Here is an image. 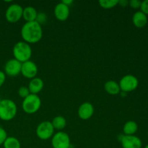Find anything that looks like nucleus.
<instances>
[{
  "mask_svg": "<svg viewBox=\"0 0 148 148\" xmlns=\"http://www.w3.org/2000/svg\"><path fill=\"white\" fill-rule=\"evenodd\" d=\"M119 85L121 92L127 93L137 89L139 85V80L134 75H127L120 79Z\"/></svg>",
  "mask_w": 148,
  "mask_h": 148,
  "instance_id": "423d86ee",
  "label": "nucleus"
},
{
  "mask_svg": "<svg viewBox=\"0 0 148 148\" xmlns=\"http://www.w3.org/2000/svg\"><path fill=\"white\" fill-rule=\"evenodd\" d=\"M47 20H48L47 15H46L45 13L39 12L38 13V15H37V17H36V21L42 26V25L45 24V23L47 22Z\"/></svg>",
  "mask_w": 148,
  "mask_h": 148,
  "instance_id": "5701e85b",
  "label": "nucleus"
},
{
  "mask_svg": "<svg viewBox=\"0 0 148 148\" xmlns=\"http://www.w3.org/2000/svg\"><path fill=\"white\" fill-rule=\"evenodd\" d=\"M41 106V100L38 95L30 94L23 99L22 107L26 114H33L38 112Z\"/></svg>",
  "mask_w": 148,
  "mask_h": 148,
  "instance_id": "20e7f679",
  "label": "nucleus"
},
{
  "mask_svg": "<svg viewBox=\"0 0 148 148\" xmlns=\"http://www.w3.org/2000/svg\"><path fill=\"white\" fill-rule=\"evenodd\" d=\"M123 148H141L142 141L136 135H123L120 139Z\"/></svg>",
  "mask_w": 148,
  "mask_h": 148,
  "instance_id": "9b49d317",
  "label": "nucleus"
},
{
  "mask_svg": "<svg viewBox=\"0 0 148 148\" xmlns=\"http://www.w3.org/2000/svg\"><path fill=\"white\" fill-rule=\"evenodd\" d=\"M104 89L106 92L111 95H118L121 92L119 85L114 80H108L104 85Z\"/></svg>",
  "mask_w": 148,
  "mask_h": 148,
  "instance_id": "dca6fc26",
  "label": "nucleus"
},
{
  "mask_svg": "<svg viewBox=\"0 0 148 148\" xmlns=\"http://www.w3.org/2000/svg\"><path fill=\"white\" fill-rule=\"evenodd\" d=\"M38 72V69L37 65L31 60L22 63L21 74L25 78L32 79L36 77Z\"/></svg>",
  "mask_w": 148,
  "mask_h": 148,
  "instance_id": "1a4fd4ad",
  "label": "nucleus"
},
{
  "mask_svg": "<svg viewBox=\"0 0 148 148\" xmlns=\"http://www.w3.org/2000/svg\"><path fill=\"white\" fill-rule=\"evenodd\" d=\"M21 36L28 44L38 43L43 37L42 26L36 21L25 23L21 28Z\"/></svg>",
  "mask_w": 148,
  "mask_h": 148,
  "instance_id": "f257e3e1",
  "label": "nucleus"
},
{
  "mask_svg": "<svg viewBox=\"0 0 148 148\" xmlns=\"http://www.w3.org/2000/svg\"><path fill=\"white\" fill-rule=\"evenodd\" d=\"M4 148H20V141L17 138L14 137H7L6 140L3 144Z\"/></svg>",
  "mask_w": 148,
  "mask_h": 148,
  "instance_id": "aec40b11",
  "label": "nucleus"
},
{
  "mask_svg": "<svg viewBox=\"0 0 148 148\" xmlns=\"http://www.w3.org/2000/svg\"><path fill=\"white\" fill-rule=\"evenodd\" d=\"M1 98H0V103H1Z\"/></svg>",
  "mask_w": 148,
  "mask_h": 148,
  "instance_id": "7c9ffc66",
  "label": "nucleus"
},
{
  "mask_svg": "<svg viewBox=\"0 0 148 148\" xmlns=\"http://www.w3.org/2000/svg\"><path fill=\"white\" fill-rule=\"evenodd\" d=\"M14 59L21 63L30 60L32 56V48L25 41H19L14 44L12 49Z\"/></svg>",
  "mask_w": 148,
  "mask_h": 148,
  "instance_id": "f03ea898",
  "label": "nucleus"
},
{
  "mask_svg": "<svg viewBox=\"0 0 148 148\" xmlns=\"http://www.w3.org/2000/svg\"><path fill=\"white\" fill-rule=\"evenodd\" d=\"M145 148H148V144L147 145L145 146Z\"/></svg>",
  "mask_w": 148,
  "mask_h": 148,
  "instance_id": "c756f323",
  "label": "nucleus"
},
{
  "mask_svg": "<svg viewBox=\"0 0 148 148\" xmlns=\"http://www.w3.org/2000/svg\"><path fill=\"white\" fill-rule=\"evenodd\" d=\"M7 138V133L4 129L0 127V145L4 144V141Z\"/></svg>",
  "mask_w": 148,
  "mask_h": 148,
  "instance_id": "b1692460",
  "label": "nucleus"
},
{
  "mask_svg": "<svg viewBox=\"0 0 148 148\" xmlns=\"http://www.w3.org/2000/svg\"><path fill=\"white\" fill-rule=\"evenodd\" d=\"M99 4L102 8L108 10L115 7L119 4V0H100Z\"/></svg>",
  "mask_w": 148,
  "mask_h": 148,
  "instance_id": "412c9836",
  "label": "nucleus"
},
{
  "mask_svg": "<svg viewBox=\"0 0 148 148\" xmlns=\"http://www.w3.org/2000/svg\"><path fill=\"white\" fill-rule=\"evenodd\" d=\"M61 2H62L63 4H64L65 5L69 7V6L73 3V1H72V0H63V1H62Z\"/></svg>",
  "mask_w": 148,
  "mask_h": 148,
  "instance_id": "c85d7f7f",
  "label": "nucleus"
},
{
  "mask_svg": "<svg viewBox=\"0 0 148 148\" xmlns=\"http://www.w3.org/2000/svg\"><path fill=\"white\" fill-rule=\"evenodd\" d=\"M51 145L53 148H70V137L64 132H58L51 137Z\"/></svg>",
  "mask_w": 148,
  "mask_h": 148,
  "instance_id": "6e6552de",
  "label": "nucleus"
},
{
  "mask_svg": "<svg viewBox=\"0 0 148 148\" xmlns=\"http://www.w3.org/2000/svg\"><path fill=\"white\" fill-rule=\"evenodd\" d=\"M22 63L15 59L7 61L4 65V73L10 77H16L21 73Z\"/></svg>",
  "mask_w": 148,
  "mask_h": 148,
  "instance_id": "9d476101",
  "label": "nucleus"
},
{
  "mask_svg": "<svg viewBox=\"0 0 148 148\" xmlns=\"http://www.w3.org/2000/svg\"><path fill=\"white\" fill-rule=\"evenodd\" d=\"M17 113L15 103L10 99H3L0 103V119L8 121L12 120Z\"/></svg>",
  "mask_w": 148,
  "mask_h": 148,
  "instance_id": "7ed1b4c3",
  "label": "nucleus"
},
{
  "mask_svg": "<svg viewBox=\"0 0 148 148\" xmlns=\"http://www.w3.org/2000/svg\"><path fill=\"white\" fill-rule=\"evenodd\" d=\"M54 128L51 122L44 121L40 122L36 128V135L41 140H48L54 134Z\"/></svg>",
  "mask_w": 148,
  "mask_h": 148,
  "instance_id": "39448f33",
  "label": "nucleus"
},
{
  "mask_svg": "<svg viewBox=\"0 0 148 148\" xmlns=\"http://www.w3.org/2000/svg\"><path fill=\"white\" fill-rule=\"evenodd\" d=\"M18 94L20 95V98H25L26 97L28 96L30 94V90L28 89V87H26V86H22L19 88L18 90Z\"/></svg>",
  "mask_w": 148,
  "mask_h": 148,
  "instance_id": "4be33fe9",
  "label": "nucleus"
},
{
  "mask_svg": "<svg viewBox=\"0 0 148 148\" xmlns=\"http://www.w3.org/2000/svg\"><path fill=\"white\" fill-rule=\"evenodd\" d=\"M6 80V75L4 72L0 71V88L4 85Z\"/></svg>",
  "mask_w": 148,
  "mask_h": 148,
  "instance_id": "bb28decb",
  "label": "nucleus"
},
{
  "mask_svg": "<svg viewBox=\"0 0 148 148\" xmlns=\"http://www.w3.org/2000/svg\"><path fill=\"white\" fill-rule=\"evenodd\" d=\"M132 23L137 27L141 28L145 27L147 23V17L143 12L137 11L133 14Z\"/></svg>",
  "mask_w": 148,
  "mask_h": 148,
  "instance_id": "2eb2a0df",
  "label": "nucleus"
},
{
  "mask_svg": "<svg viewBox=\"0 0 148 148\" xmlns=\"http://www.w3.org/2000/svg\"><path fill=\"white\" fill-rule=\"evenodd\" d=\"M94 114V107L90 102H85L79 106L77 111L78 116L82 120H88Z\"/></svg>",
  "mask_w": 148,
  "mask_h": 148,
  "instance_id": "f8f14e48",
  "label": "nucleus"
},
{
  "mask_svg": "<svg viewBox=\"0 0 148 148\" xmlns=\"http://www.w3.org/2000/svg\"><path fill=\"white\" fill-rule=\"evenodd\" d=\"M53 13H54L55 17L58 20H59V21H65V20H67L69 14H70L69 7L65 5L62 2H60L55 6Z\"/></svg>",
  "mask_w": 148,
  "mask_h": 148,
  "instance_id": "ddd939ff",
  "label": "nucleus"
},
{
  "mask_svg": "<svg viewBox=\"0 0 148 148\" xmlns=\"http://www.w3.org/2000/svg\"><path fill=\"white\" fill-rule=\"evenodd\" d=\"M119 4H120V6H121V7H125L129 5V1H127V0H120V1H119Z\"/></svg>",
  "mask_w": 148,
  "mask_h": 148,
  "instance_id": "cd10ccee",
  "label": "nucleus"
},
{
  "mask_svg": "<svg viewBox=\"0 0 148 148\" xmlns=\"http://www.w3.org/2000/svg\"><path fill=\"white\" fill-rule=\"evenodd\" d=\"M23 8L18 4H12L9 6L5 12L6 20L10 23H15L23 17Z\"/></svg>",
  "mask_w": 148,
  "mask_h": 148,
  "instance_id": "0eeeda50",
  "label": "nucleus"
},
{
  "mask_svg": "<svg viewBox=\"0 0 148 148\" xmlns=\"http://www.w3.org/2000/svg\"><path fill=\"white\" fill-rule=\"evenodd\" d=\"M142 1L140 0H130L129 1V5L133 9H138L140 8Z\"/></svg>",
  "mask_w": 148,
  "mask_h": 148,
  "instance_id": "393cba45",
  "label": "nucleus"
},
{
  "mask_svg": "<svg viewBox=\"0 0 148 148\" xmlns=\"http://www.w3.org/2000/svg\"><path fill=\"white\" fill-rule=\"evenodd\" d=\"M38 15V12L33 7H26L23 8V17L26 23L36 21Z\"/></svg>",
  "mask_w": 148,
  "mask_h": 148,
  "instance_id": "f3484780",
  "label": "nucleus"
},
{
  "mask_svg": "<svg viewBox=\"0 0 148 148\" xmlns=\"http://www.w3.org/2000/svg\"><path fill=\"white\" fill-rule=\"evenodd\" d=\"M138 130V124L134 121H128L123 127L124 135H134Z\"/></svg>",
  "mask_w": 148,
  "mask_h": 148,
  "instance_id": "a211bd4d",
  "label": "nucleus"
},
{
  "mask_svg": "<svg viewBox=\"0 0 148 148\" xmlns=\"http://www.w3.org/2000/svg\"><path fill=\"white\" fill-rule=\"evenodd\" d=\"M140 11L147 15L148 14V0H144L142 1L141 6H140Z\"/></svg>",
  "mask_w": 148,
  "mask_h": 148,
  "instance_id": "a878e982",
  "label": "nucleus"
},
{
  "mask_svg": "<svg viewBox=\"0 0 148 148\" xmlns=\"http://www.w3.org/2000/svg\"><path fill=\"white\" fill-rule=\"evenodd\" d=\"M70 148H71V147H70Z\"/></svg>",
  "mask_w": 148,
  "mask_h": 148,
  "instance_id": "2f4dec72",
  "label": "nucleus"
},
{
  "mask_svg": "<svg viewBox=\"0 0 148 148\" xmlns=\"http://www.w3.org/2000/svg\"><path fill=\"white\" fill-rule=\"evenodd\" d=\"M44 87V82L41 78L35 77L30 79L28 85V89L30 94L38 95L43 90Z\"/></svg>",
  "mask_w": 148,
  "mask_h": 148,
  "instance_id": "4468645a",
  "label": "nucleus"
},
{
  "mask_svg": "<svg viewBox=\"0 0 148 148\" xmlns=\"http://www.w3.org/2000/svg\"><path fill=\"white\" fill-rule=\"evenodd\" d=\"M51 122L54 130H59V132L61 130H64L66 126V119L62 116H56L53 119V120Z\"/></svg>",
  "mask_w": 148,
  "mask_h": 148,
  "instance_id": "6ab92c4d",
  "label": "nucleus"
}]
</instances>
